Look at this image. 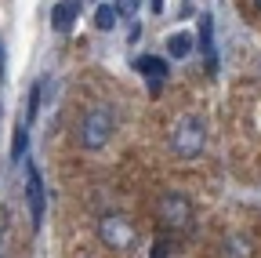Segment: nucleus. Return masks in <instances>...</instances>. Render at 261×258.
I'll return each mask as SVG.
<instances>
[{
    "instance_id": "obj_1",
    "label": "nucleus",
    "mask_w": 261,
    "mask_h": 258,
    "mask_svg": "<svg viewBox=\"0 0 261 258\" xmlns=\"http://www.w3.org/2000/svg\"><path fill=\"white\" fill-rule=\"evenodd\" d=\"M113 131H116V116H113V109H109L106 102L87 106V109L80 113V120H76V142H80V149H87V153L106 149L109 138H113Z\"/></svg>"
},
{
    "instance_id": "obj_2",
    "label": "nucleus",
    "mask_w": 261,
    "mask_h": 258,
    "mask_svg": "<svg viewBox=\"0 0 261 258\" xmlns=\"http://www.w3.org/2000/svg\"><path fill=\"white\" fill-rule=\"evenodd\" d=\"M167 146L178 160H196L207 149V124L196 113H181L167 131Z\"/></svg>"
},
{
    "instance_id": "obj_3",
    "label": "nucleus",
    "mask_w": 261,
    "mask_h": 258,
    "mask_svg": "<svg viewBox=\"0 0 261 258\" xmlns=\"http://www.w3.org/2000/svg\"><path fill=\"white\" fill-rule=\"evenodd\" d=\"M156 215H160V225H163L167 233H189V229H192V222H196V207H192V200L185 197L181 189L160 193Z\"/></svg>"
},
{
    "instance_id": "obj_4",
    "label": "nucleus",
    "mask_w": 261,
    "mask_h": 258,
    "mask_svg": "<svg viewBox=\"0 0 261 258\" xmlns=\"http://www.w3.org/2000/svg\"><path fill=\"white\" fill-rule=\"evenodd\" d=\"M98 240L113 251H130L138 244V225L130 222L123 211H106L98 218Z\"/></svg>"
},
{
    "instance_id": "obj_5",
    "label": "nucleus",
    "mask_w": 261,
    "mask_h": 258,
    "mask_svg": "<svg viewBox=\"0 0 261 258\" xmlns=\"http://www.w3.org/2000/svg\"><path fill=\"white\" fill-rule=\"evenodd\" d=\"M25 204H29V222H33V229H40L44 207H47V193H44V178H40L37 164H25Z\"/></svg>"
},
{
    "instance_id": "obj_6",
    "label": "nucleus",
    "mask_w": 261,
    "mask_h": 258,
    "mask_svg": "<svg viewBox=\"0 0 261 258\" xmlns=\"http://www.w3.org/2000/svg\"><path fill=\"white\" fill-rule=\"evenodd\" d=\"M135 69L149 80V91H160L163 80H167V62L156 58V55H142V58H135Z\"/></svg>"
},
{
    "instance_id": "obj_7",
    "label": "nucleus",
    "mask_w": 261,
    "mask_h": 258,
    "mask_svg": "<svg viewBox=\"0 0 261 258\" xmlns=\"http://www.w3.org/2000/svg\"><path fill=\"white\" fill-rule=\"evenodd\" d=\"M196 44H200V51H203L207 73L214 77V73H218V55H214V33H211V18H207V15L200 18V37H196Z\"/></svg>"
},
{
    "instance_id": "obj_8",
    "label": "nucleus",
    "mask_w": 261,
    "mask_h": 258,
    "mask_svg": "<svg viewBox=\"0 0 261 258\" xmlns=\"http://www.w3.org/2000/svg\"><path fill=\"white\" fill-rule=\"evenodd\" d=\"M76 22V0H62V4H55L51 11V29L55 33H69Z\"/></svg>"
},
{
    "instance_id": "obj_9",
    "label": "nucleus",
    "mask_w": 261,
    "mask_h": 258,
    "mask_svg": "<svg viewBox=\"0 0 261 258\" xmlns=\"http://www.w3.org/2000/svg\"><path fill=\"white\" fill-rule=\"evenodd\" d=\"M196 51V37L189 33V29H178V33L167 37V55L171 58H189Z\"/></svg>"
},
{
    "instance_id": "obj_10",
    "label": "nucleus",
    "mask_w": 261,
    "mask_h": 258,
    "mask_svg": "<svg viewBox=\"0 0 261 258\" xmlns=\"http://www.w3.org/2000/svg\"><path fill=\"white\" fill-rule=\"evenodd\" d=\"M221 258H250V237L243 233H232L221 247Z\"/></svg>"
},
{
    "instance_id": "obj_11",
    "label": "nucleus",
    "mask_w": 261,
    "mask_h": 258,
    "mask_svg": "<svg viewBox=\"0 0 261 258\" xmlns=\"http://www.w3.org/2000/svg\"><path fill=\"white\" fill-rule=\"evenodd\" d=\"M116 18H120L116 4H98V8H94V26H98V33H113V29H116Z\"/></svg>"
},
{
    "instance_id": "obj_12",
    "label": "nucleus",
    "mask_w": 261,
    "mask_h": 258,
    "mask_svg": "<svg viewBox=\"0 0 261 258\" xmlns=\"http://www.w3.org/2000/svg\"><path fill=\"white\" fill-rule=\"evenodd\" d=\"M25 146H29V131L25 124L15 127V146H11V160H25Z\"/></svg>"
},
{
    "instance_id": "obj_13",
    "label": "nucleus",
    "mask_w": 261,
    "mask_h": 258,
    "mask_svg": "<svg viewBox=\"0 0 261 258\" xmlns=\"http://www.w3.org/2000/svg\"><path fill=\"white\" fill-rule=\"evenodd\" d=\"M40 106H44V84H33V91H29V113H25V120H37Z\"/></svg>"
},
{
    "instance_id": "obj_14",
    "label": "nucleus",
    "mask_w": 261,
    "mask_h": 258,
    "mask_svg": "<svg viewBox=\"0 0 261 258\" xmlns=\"http://www.w3.org/2000/svg\"><path fill=\"white\" fill-rule=\"evenodd\" d=\"M113 4H116L120 18H135V15H138V8H142V0H113Z\"/></svg>"
},
{
    "instance_id": "obj_15",
    "label": "nucleus",
    "mask_w": 261,
    "mask_h": 258,
    "mask_svg": "<svg viewBox=\"0 0 261 258\" xmlns=\"http://www.w3.org/2000/svg\"><path fill=\"white\" fill-rule=\"evenodd\" d=\"M171 254V240L167 237H160L156 244H152V251H149V258H167Z\"/></svg>"
},
{
    "instance_id": "obj_16",
    "label": "nucleus",
    "mask_w": 261,
    "mask_h": 258,
    "mask_svg": "<svg viewBox=\"0 0 261 258\" xmlns=\"http://www.w3.org/2000/svg\"><path fill=\"white\" fill-rule=\"evenodd\" d=\"M4 73H8V62H4V40H0V80H4Z\"/></svg>"
},
{
    "instance_id": "obj_17",
    "label": "nucleus",
    "mask_w": 261,
    "mask_h": 258,
    "mask_svg": "<svg viewBox=\"0 0 261 258\" xmlns=\"http://www.w3.org/2000/svg\"><path fill=\"white\" fill-rule=\"evenodd\" d=\"M0 258H4V211H0Z\"/></svg>"
},
{
    "instance_id": "obj_18",
    "label": "nucleus",
    "mask_w": 261,
    "mask_h": 258,
    "mask_svg": "<svg viewBox=\"0 0 261 258\" xmlns=\"http://www.w3.org/2000/svg\"><path fill=\"white\" fill-rule=\"evenodd\" d=\"M149 8H152V15H160L163 11V0H149Z\"/></svg>"
},
{
    "instance_id": "obj_19",
    "label": "nucleus",
    "mask_w": 261,
    "mask_h": 258,
    "mask_svg": "<svg viewBox=\"0 0 261 258\" xmlns=\"http://www.w3.org/2000/svg\"><path fill=\"white\" fill-rule=\"evenodd\" d=\"M254 4H257V11H261V0H254Z\"/></svg>"
}]
</instances>
